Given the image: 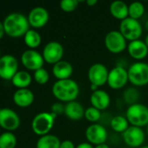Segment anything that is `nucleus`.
<instances>
[{"label":"nucleus","mask_w":148,"mask_h":148,"mask_svg":"<svg viewBox=\"0 0 148 148\" xmlns=\"http://www.w3.org/2000/svg\"><path fill=\"white\" fill-rule=\"evenodd\" d=\"M5 34L13 38L24 36L30 29L27 16L20 12H12L7 15L3 21Z\"/></svg>","instance_id":"1"},{"label":"nucleus","mask_w":148,"mask_h":148,"mask_svg":"<svg viewBox=\"0 0 148 148\" xmlns=\"http://www.w3.org/2000/svg\"><path fill=\"white\" fill-rule=\"evenodd\" d=\"M53 96L60 102H71L76 101L79 95V84L72 79L58 80L51 88Z\"/></svg>","instance_id":"2"},{"label":"nucleus","mask_w":148,"mask_h":148,"mask_svg":"<svg viewBox=\"0 0 148 148\" xmlns=\"http://www.w3.org/2000/svg\"><path fill=\"white\" fill-rule=\"evenodd\" d=\"M56 117L51 112H42L35 115L31 121V129L34 134L40 137L49 134L54 126Z\"/></svg>","instance_id":"3"},{"label":"nucleus","mask_w":148,"mask_h":148,"mask_svg":"<svg viewBox=\"0 0 148 148\" xmlns=\"http://www.w3.org/2000/svg\"><path fill=\"white\" fill-rule=\"evenodd\" d=\"M126 118L131 126L146 127L148 125V108L140 103L131 105L126 109Z\"/></svg>","instance_id":"4"},{"label":"nucleus","mask_w":148,"mask_h":148,"mask_svg":"<svg viewBox=\"0 0 148 148\" xmlns=\"http://www.w3.org/2000/svg\"><path fill=\"white\" fill-rule=\"evenodd\" d=\"M129 82L135 87H143L148 84V64L138 62L132 64L127 69Z\"/></svg>","instance_id":"5"},{"label":"nucleus","mask_w":148,"mask_h":148,"mask_svg":"<svg viewBox=\"0 0 148 148\" xmlns=\"http://www.w3.org/2000/svg\"><path fill=\"white\" fill-rule=\"evenodd\" d=\"M120 32L126 39V41H135L139 40L142 35L143 29L139 22V20L127 17L120 22Z\"/></svg>","instance_id":"6"},{"label":"nucleus","mask_w":148,"mask_h":148,"mask_svg":"<svg viewBox=\"0 0 148 148\" xmlns=\"http://www.w3.org/2000/svg\"><path fill=\"white\" fill-rule=\"evenodd\" d=\"M105 46L107 50L113 54H120L126 48V39L120 30H112L105 36Z\"/></svg>","instance_id":"7"},{"label":"nucleus","mask_w":148,"mask_h":148,"mask_svg":"<svg viewBox=\"0 0 148 148\" xmlns=\"http://www.w3.org/2000/svg\"><path fill=\"white\" fill-rule=\"evenodd\" d=\"M18 71V61L12 55H4L0 58V78L11 81Z\"/></svg>","instance_id":"8"},{"label":"nucleus","mask_w":148,"mask_h":148,"mask_svg":"<svg viewBox=\"0 0 148 148\" xmlns=\"http://www.w3.org/2000/svg\"><path fill=\"white\" fill-rule=\"evenodd\" d=\"M42 56L45 62L54 65L62 61V57L64 56V47L57 41L49 42L44 47Z\"/></svg>","instance_id":"9"},{"label":"nucleus","mask_w":148,"mask_h":148,"mask_svg":"<svg viewBox=\"0 0 148 148\" xmlns=\"http://www.w3.org/2000/svg\"><path fill=\"white\" fill-rule=\"evenodd\" d=\"M122 138L124 142L131 148L141 147L145 142L146 134L141 127L130 126L123 134Z\"/></svg>","instance_id":"10"},{"label":"nucleus","mask_w":148,"mask_h":148,"mask_svg":"<svg viewBox=\"0 0 148 148\" xmlns=\"http://www.w3.org/2000/svg\"><path fill=\"white\" fill-rule=\"evenodd\" d=\"M21 62L23 66L31 71H36L39 69H42L44 63L42 54L35 49H27L23 52L21 55Z\"/></svg>","instance_id":"11"},{"label":"nucleus","mask_w":148,"mask_h":148,"mask_svg":"<svg viewBox=\"0 0 148 148\" xmlns=\"http://www.w3.org/2000/svg\"><path fill=\"white\" fill-rule=\"evenodd\" d=\"M85 135L87 141L90 144L95 146L105 144L108 138V133L106 127L97 123L90 125L86 128Z\"/></svg>","instance_id":"12"},{"label":"nucleus","mask_w":148,"mask_h":148,"mask_svg":"<svg viewBox=\"0 0 148 148\" xmlns=\"http://www.w3.org/2000/svg\"><path fill=\"white\" fill-rule=\"evenodd\" d=\"M20 126L19 115L11 108H0V127L8 132L17 129Z\"/></svg>","instance_id":"13"},{"label":"nucleus","mask_w":148,"mask_h":148,"mask_svg":"<svg viewBox=\"0 0 148 148\" xmlns=\"http://www.w3.org/2000/svg\"><path fill=\"white\" fill-rule=\"evenodd\" d=\"M128 82V73L125 68L117 66L109 71L107 84L111 88L120 89L124 88Z\"/></svg>","instance_id":"14"},{"label":"nucleus","mask_w":148,"mask_h":148,"mask_svg":"<svg viewBox=\"0 0 148 148\" xmlns=\"http://www.w3.org/2000/svg\"><path fill=\"white\" fill-rule=\"evenodd\" d=\"M109 71L107 68L102 63H94L92 64L87 73L88 80L91 84H94L99 88L107 83Z\"/></svg>","instance_id":"15"},{"label":"nucleus","mask_w":148,"mask_h":148,"mask_svg":"<svg viewBox=\"0 0 148 148\" xmlns=\"http://www.w3.org/2000/svg\"><path fill=\"white\" fill-rule=\"evenodd\" d=\"M30 26L34 29L43 28L49 21V13L46 9L41 6L33 8L28 14Z\"/></svg>","instance_id":"16"},{"label":"nucleus","mask_w":148,"mask_h":148,"mask_svg":"<svg viewBox=\"0 0 148 148\" xmlns=\"http://www.w3.org/2000/svg\"><path fill=\"white\" fill-rule=\"evenodd\" d=\"M127 51L129 56L137 61L145 59L148 55V48L145 41L140 39L130 42L127 45Z\"/></svg>","instance_id":"17"},{"label":"nucleus","mask_w":148,"mask_h":148,"mask_svg":"<svg viewBox=\"0 0 148 148\" xmlns=\"http://www.w3.org/2000/svg\"><path fill=\"white\" fill-rule=\"evenodd\" d=\"M90 102L92 107L99 109V111L106 109L111 103V98L107 92L105 90L98 89L92 93L90 96Z\"/></svg>","instance_id":"18"},{"label":"nucleus","mask_w":148,"mask_h":148,"mask_svg":"<svg viewBox=\"0 0 148 148\" xmlns=\"http://www.w3.org/2000/svg\"><path fill=\"white\" fill-rule=\"evenodd\" d=\"M34 94L29 88L17 89L13 95V101L19 108H28L34 101Z\"/></svg>","instance_id":"19"},{"label":"nucleus","mask_w":148,"mask_h":148,"mask_svg":"<svg viewBox=\"0 0 148 148\" xmlns=\"http://www.w3.org/2000/svg\"><path fill=\"white\" fill-rule=\"evenodd\" d=\"M73 73L72 65L67 61H60L53 65L52 67V75L58 80H66L70 79Z\"/></svg>","instance_id":"20"},{"label":"nucleus","mask_w":148,"mask_h":148,"mask_svg":"<svg viewBox=\"0 0 148 148\" xmlns=\"http://www.w3.org/2000/svg\"><path fill=\"white\" fill-rule=\"evenodd\" d=\"M85 109L79 101H71L65 105V115L71 121H80L85 117Z\"/></svg>","instance_id":"21"},{"label":"nucleus","mask_w":148,"mask_h":148,"mask_svg":"<svg viewBox=\"0 0 148 148\" xmlns=\"http://www.w3.org/2000/svg\"><path fill=\"white\" fill-rule=\"evenodd\" d=\"M109 10L111 15L119 20H124L129 17L128 14V5L123 1H113L111 3Z\"/></svg>","instance_id":"22"},{"label":"nucleus","mask_w":148,"mask_h":148,"mask_svg":"<svg viewBox=\"0 0 148 148\" xmlns=\"http://www.w3.org/2000/svg\"><path fill=\"white\" fill-rule=\"evenodd\" d=\"M31 82H32L31 75L27 71L24 70H18L11 80V83L16 88H17V89L28 88Z\"/></svg>","instance_id":"23"},{"label":"nucleus","mask_w":148,"mask_h":148,"mask_svg":"<svg viewBox=\"0 0 148 148\" xmlns=\"http://www.w3.org/2000/svg\"><path fill=\"white\" fill-rule=\"evenodd\" d=\"M61 141L56 135L46 134L41 136L36 144V148H59Z\"/></svg>","instance_id":"24"},{"label":"nucleus","mask_w":148,"mask_h":148,"mask_svg":"<svg viewBox=\"0 0 148 148\" xmlns=\"http://www.w3.org/2000/svg\"><path fill=\"white\" fill-rule=\"evenodd\" d=\"M24 41L25 45L30 48V49H33L38 48L41 44L42 38L40 34L37 30L30 29L24 36Z\"/></svg>","instance_id":"25"},{"label":"nucleus","mask_w":148,"mask_h":148,"mask_svg":"<svg viewBox=\"0 0 148 148\" xmlns=\"http://www.w3.org/2000/svg\"><path fill=\"white\" fill-rule=\"evenodd\" d=\"M111 127L112 129L116 132V133H121L123 134L129 127L130 124L127 121V119L122 115H117L114 116L112 120H111Z\"/></svg>","instance_id":"26"},{"label":"nucleus","mask_w":148,"mask_h":148,"mask_svg":"<svg viewBox=\"0 0 148 148\" xmlns=\"http://www.w3.org/2000/svg\"><path fill=\"white\" fill-rule=\"evenodd\" d=\"M145 13V6L140 2H133L128 5L129 17L139 20Z\"/></svg>","instance_id":"27"},{"label":"nucleus","mask_w":148,"mask_h":148,"mask_svg":"<svg viewBox=\"0 0 148 148\" xmlns=\"http://www.w3.org/2000/svg\"><path fill=\"white\" fill-rule=\"evenodd\" d=\"M17 137L11 132H4L0 134V148H15Z\"/></svg>","instance_id":"28"},{"label":"nucleus","mask_w":148,"mask_h":148,"mask_svg":"<svg viewBox=\"0 0 148 148\" xmlns=\"http://www.w3.org/2000/svg\"><path fill=\"white\" fill-rule=\"evenodd\" d=\"M140 97V92L136 88H128L123 93V99L126 103L129 106L138 103V100Z\"/></svg>","instance_id":"29"},{"label":"nucleus","mask_w":148,"mask_h":148,"mask_svg":"<svg viewBox=\"0 0 148 148\" xmlns=\"http://www.w3.org/2000/svg\"><path fill=\"white\" fill-rule=\"evenodd\" d=\"M33 78L38 84L44 85L48 82V81L50 79V75H49L48 71L46 69H44V68H42V69H39L38 70L34 71Z\"/></svg>","instance_id":"30"},{"label":"nucleus","mask_w":148,"mask_h":148,"mask_svg":"<svg viewBox=\"0 0 148 148\" xmlns=\"http://www.w3.org/2000/svg\"><path fill=\"white\" fill-rule=\"evenodd\" d=\"M85 118L92 122V123H96L97 121H99L101 118V111H99V109L93 108V107H89L88 108L85 109Z\"/></svg>","instance_id":"31"},{"label":"nucleus","mask_w":148,"mask_h":148,"mask_svg":"<svg viewBox=\"0 0 148 148\" xmlns=\"http://www.w3.org/2000/svg\"><path fill=\"white\" fill-rule=\"evenodd\" d=\"M78 0H62L59 3L60 9L65 12H72L79 7Z\"/></svg>","instance_id":"32"},{"label":"nucleus","mask_w":148,"mask_h":148,"mask_svg":"<svg viewBox=\"0 0 148 148\" xmlns=\"http://www.w3.org/2000/svg\"><path fill=\"white\" fill-rule=\"evenodd\" d=\"M51 110V113L57 116V115L65 114V106L61 102H55L52 104Z\"/></svg>","instance_id":"33"},{"label":"nucleus","mask_w":148,"mask_h":148,"mask_svg":"<svg viewBox=\"0 0 148 148\" xmlns=\"http://www.w3.org/2000/svg\"><path fill=\"white\" fill-rule=\"evenodd\" d=\"M59 148H76L74 143L69 140H64L61 142L60 144V147Z\"/></svg>","instance_id":"34"},{"label":"nucleus","mask_w":148,"mask_h":148,"mask_svg":"<svg viewBox=\"0 0 148 148\" xmlns=\"http://www.w3.org/2000/svg\"><path fill=\"white\" fill-rule=\"evenodd\" d=\"M76 148H94L92 144H90L89 142H82L80 144H79Z\"/></svg>","instance_id":"35"},{"label":"nucleus","mask_w":148,"mask_h":148,"mask_svg":"<svg viewBox=\"0 0 148 148\" xmlns=\"http://www.w3.org/2000/svg\"><path fill=\"white\" fill-rule=\"evenodd\" d=\"M5 32H4V28H3V23L2 21H0V39L3 38V36H4Z\"/></svg>","instance_id":"36"},{"label":"nucleus","mask_w":148,"mask_h":148,"mask_svg":"<svg viewBox=\"0 0 148 148\" xmlns=\"http://www.w3.org/2000/svg\"><path fill=\"white\" fill-rule=\"evenodd\" d=\"M98 3V1L97 0H87L86 1V4L90 7H92L94 5H96Z\"/></svg>","instance_id":"37"},{"label":"nucleus","mask_w":148,"mask_h":148,"mask_svg":"<svg viewBox=\"0 0 148 148\" xmlns=\"http://www.w3.org/2000/svg\"><path fill=\"white\" fill-rule=\"evenodd\" d=\"M90 89H91L92 92H94V91H96V90H98V89H99V87H98V86H96V85H94V84H91V86H90Z\"/></svg>","instance_id":"38"},{"label":"nucleus","mask_w":148,"mask_h":148,"mask_svg":"<svg viewBox=\"0 0 148 148\" xmlns=\"http://www.w3.org/2000/svg\"><path fill=\"white\" fill-rule=\"evenodd\" d=\"M94 148H110V147H109V146H107V145L105 143V144H101V145L96 146Z\"/></svg>","instance_id":"39"},{"label":"nucleus","mask_w":148,"mask_h":148,"mask_svg":"<svg viewBox=\"0 0 148 148\" xmlns=\"http://www.w3.org/2000/svg\"><path fill=\"white\" fill-rule=\"evenodd\" d=\"M145 42H146V44H147V48H148V34H147V36H146V39H145Z\"/></svg>","instance_id":"40"},{"label":"nucleus","mask_w":148,"mask_h":148,"mask_svg":"<svg viewBox=\"0 0 148 148\" xmlns=\"http://www.w3.org/2000/svg\"><path fill=\"white\" fill-rule=\"evenodd\" d=\"M145 28H146V29H147V31L148 32V20L146 22V23H145Z\"/></svg>","instance_id":"41"},{"label":"nucleus","mask_w":148,"mask_h":148,"mask_svg":"<svg viewBox=\"0 0 148 148\" xmlns=\"http://www.w3.org/2000/svg\"><path fill=\"white\" fill-rule=\"evenodd\" d=\"M140 148H148V146H143V147H141Z\"/></svg>","instance_id":"42"},{"label":"nucleus","mask_w":148,"mask_h":148,"mask_svg":"<svg viewBox=\"0 0 148 148\" xmlns=\"http://www.w3.org/2000/svg\"><path fill=\"white\" fill-rule=\"evenodd\" d=\"M147 135H148V125L147 126Z\"/></svg>","instance_id":"43"},{"label":"nucleus","mask_w":148,"mask_h":148,"mask_svg":"<svg viewBox=\"0 0 148 148\" xmlns=\"http://www.w3.org/2000/svg\"><path fill=\"white\" fill-rule=\"evenodd\" d=\"M1 56H1V50H0V58H1Z\"/></svg>","instance_id":"44"}]
</instances>
